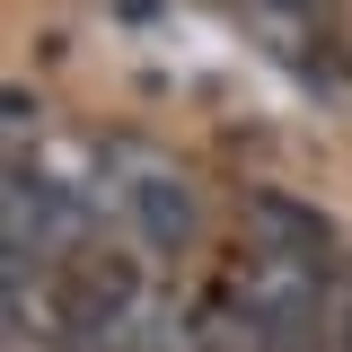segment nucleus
<instances>
[{
    "mask_svg": "<svg viewBox=\"0 0 352 352\" xmlns=\"http://www.w3.org/2000/svg\"><path fill=\"white\" fill-rule=\"evenodd\" d=\"M247 247H282V256H326L335 264V220L300 203V194H282V185H256L247 194Z\"/></svg>",
    "mask_w": 352,
    "mask_h": 352,
    "instance_id": "2",
    "label": "nucleus"
},
{
    "mask_svg": "<svg viewBox=\"0 0 352 352\" xmlns=\"http://www.w3.org/2000/svg\"><path fill=\"white\" fill-rule=\"evenodd\" d=\"M124 203H132V229H141L159 256H185L194 229H203V203H194V185H185L176 168H132Z\"/></svg>",
    "mask_w": 352,
    "mask_h": 352,
    "instance_id": "1",
    "label": "nucleus"
},
{
    "mask_svg": "<svg viewBox=\"0 0 352 352\" xmlns=\"http://www.w3.org/2000/svg\"><path fill=\"white\" fill-rule=\"evenodd\" d=\"M335 0H256V18L273 36H317V18H326Z\"/></svg>",
    "mask_w": 352,
    "mask_h": 352,
    "instance_id": "3",
    "label": "nucleus"
},
{
    "mask_svg": "<svg viewBox=\"0 0 352 352\" xmlns=\"http://www.w3.org/2000/svg\"><path fill=\"white\" fill-rule=\"evenodd\" d=\"M326 352H352V264H335V300H326Z\"/></svg>",
    "mask_w": 352,
    "mask_h": 352,
    "instance_id": "4",
    "label": "nucleus"
}]
</instances>
